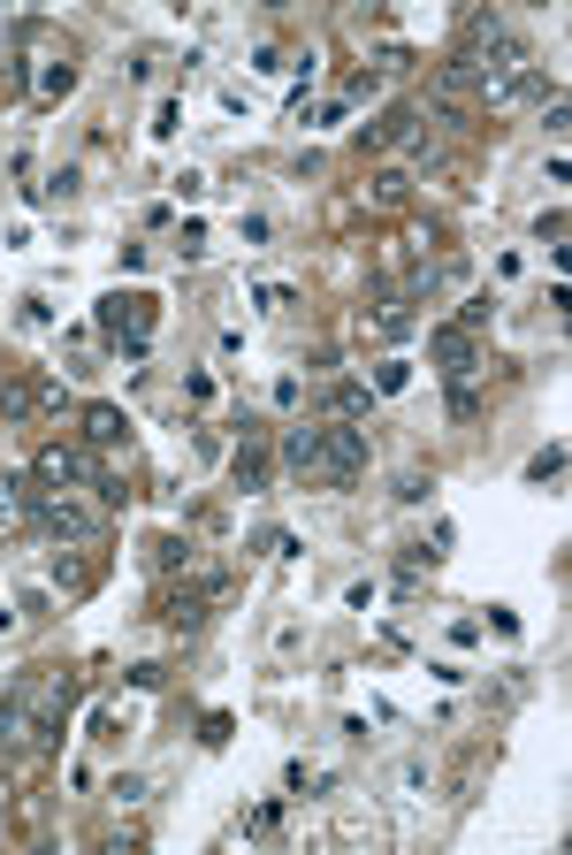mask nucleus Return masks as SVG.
Listing matches in <instances>:
<instances>
[{
    "instance_id": "11",
    "label": "nucleus",
    "mask_w": 572,
    "mask_h": 855,
    "mask_svg": "<svg viewBox=\"0 0 572 855\" xmlns=\"http://www.w3.org/2000/svg\"><path fill=\"white\" fill-rule=\"evenodd\" d=\"M229 474H237V490H245V497H260V490H268V474H276L268 443H253V436H245V443H237V459H229Z\"/></svg>"
},
{
    "instance_id": "9",
    "label": "nucleus",
    "mask_w": 572,
    "mask_h": 855,
    "mask_svg": "<svg viewBox=\"0 0 572 855\" xmlns=\"http://www.w3.org/2000/svg\"><path fill=\"white\" fill-rule=\"evenodd\" d=\"M38 741V710H31V687H15L0 702V749H31Z\"/></svg>"
},
{
    "instance_id": "28",
    "label": "nucleus",
    "mask_w": 572,
    "mask_h": 855,
    "mask_svg": "<svg viewBox=\"0 0 572 855\" xmlns=\"http://www.w3.org/2000/svg\"><path fill=\"white\" fill-rule=\"evenodd\" d=\"M276 825H283V802H260V810H253V825H245V833H276Z\"/></svg>"
},
{
    "instance_id": "2",
    "label": "nucleus",
    "mask_w": 572,
    "mask_h": 855,
    "mask_svg": "<svg viewBox=\"0 0 572 855\" xmlns=\"http://www.w3.org/2000/svg\"><path fill=\"white\" fill-rule=\"evenodd\" d=\"M31 519L54 535V542H100V505H85V497H61V490H38L31 497Z\"/></svg>"
},
{
    "instance_id": "1",
    "label": "nucleus",
    "mask_w": 572,
    "mask_h": 855,
    "mask_svg": "<svg viewBox=\"0 0 572 855\" xmlns=\"http://www.w3.org/2000/svg\"><path fill=\"white\" fill-rule=\"evenodd\" d=\"M31 482H38V490H61V497H85V490H100V466H92L85 443H46V451L31 459Z\"/></svg>"
},
{
    "instance_id": "13",
    "label": "nucleus",
    "mask_w": 572,
    "mask_h": 855,
    "mask_svg": "<svg viewBox=\"0 0 572 855\" xmlns=\"http://www.w3.org/2000/svg\"><path fill=\"white\" fill-rule=\"evenodd\" d=\"M413 123H420L413 108H390V115H382V123L359 138V146H374V154H382V146H405V138H413Z\"/></svg>"
},
{
    "instance_id": "30",
    "label": "nucleus",
    "mask_w": 572,
    "mask_h": 855,
    "mask_svg": "<svg viewBox=\"0 0 572 855\" xmlns=\"http://www.w3.org/2000/svg\"><path fill=\"white\" fill-rule=\"evenodd\" d=\"M8 627H15V611H8V604H0V634H8Z\"/></svg>"
},
{
    "instance_id": "23",
    "label": "nucleus",
    "mask_w": 572,
    "mask_h": 855,
    "mask_svg": "<svg viewBox=\"0 0 572 855\" xmlns=\"http://www.w3.org/2000/svg\"><path fill=\"white\" fill-rule=\"evenodd\" d=\"M153 565H160V573H176V565H191V542H176V535H168V542H153Z\"/></svg>"
},
{
    "instance_id": "25",
    "label": "nucleus",
    "mask_w": 572,
    "mask_h": 855,
    "mask_svg": "<svg viewBox=\"0 0 572 855\" xmlns=\"http://www.w3.org/2000/svg\"><path fill=\"white\" fill-rule=\"evenodd\" d=\"M183 397H191V405H214V374L191 367V374H183Z\"/></svg>"
},
{
    "instance_id": "5",
    "label": "nucleus",
    "mask_w": 572,
    "mask_h": 855,
    "mask_svg": "<svg viewBox=\"0 0 572 855\" xmlns=\"http://www.w3.org/2000/svg\"><path fill=\"white\" fill-rule=\"evenodd\" d=\"M100 329H108V337H123L131 351H145V337H153V299H131V291L100 299Z\"/></svg>"
},
{
    "instance_id": "12",
    "label": "nucleus",
    "mask_w": 572,
    "mask_h": 855,
    "mask_svg": "<svg viewBox=\"0 0 572 855\" xmlns=\"http://www.w3.org/2000/svg\"><path fill=\"white\" fill-rule=\"evenodd\" d=\"M374 397H405L413 390V359L405 351H390V359H374V382H367Z\"/></svg>"
},
{
    "instance_id": "24",
    "label": "nucleus",
    "mask_w": 572,
    "mask_h": 855,
    "mask_svg": "<svg viewBox=\"0 0 572 855\" xmlns=\"http://www.w3.org/2000/svg\"><path fill=\"white\" fill-rule=\"evenodd\" d=\"M428 490H435V482H428V474H420V466H405V474H397V505H420Z\"/></svg>"
},
{
    "instance_id": "3",
    "label": "nucleus",
    "mask_w": 572,
    "mask_h": 855,
    "mask_svg": "<svg viewBox=\"0 0 572 855\" xmlns=\"http://www.w3.org/2000/svg\"><path fill=\"white\" fill-rule=\"evenodd\" d=\"M359 474H367V428L351 420L321 428V482H359Z\"/></svg>"
},
{
    "instance_id": "21",
    "label": "nucleus",
    "mask_w": 572,
    "mask_h": 855,
    "mask_svg": "<svg viewBox=\"0 0 572 855\" xmlns=\"http://www.w3.org/2000/svg\"><path fill=\"white\" fill-rule=\"evenodd\" d=\"M176 123H183V108H176V92H160V108H153V138H176Z\"/></svg>"
},
{
    "instance_id": "26",
    "label": "nucleus",
    "mask_w": 572,
    "mask_h": 855,
    "mask_svg": "<svg viewBox=\"0 0 572 855\" xmlns=\"http://www.w3.org/2000/svg\"><path fill=\"white\" fill-rule=\"evenodd\" d=\"M565 115H572V108H565V92H550V108H542V123H550V138H565V131H572Z\"/></svg>"
},
{
    "instance_id": "14",
    "label": "nucleus",
    "mask_w": 572,
    "mask_h": 855,
    "mask_svg": "<svg viewBox=\"0 0 572 855\" xmlns=\"http://www.w3.org/2000/svg\"><path fill=\"white\" fill-rule=\"evenodd\" d=\"M69 92H77V61L61 54V61H46V69H38V100H69Z\"/></svg>"
},
{
    "instance_id": "6",
    "label": "nucleus",
    "mask_w": 572,
    "mask_h": 855,
    "mask_svg": "<svg viewBox=\"0 0 572 855\" xmlns=\"http://www.w3.org/2000/svg\"><path fill=\"white\" fill-rule=\"evenodd\" d=\"M222 588H229V573H199L191 588H168V596H160V619H168V627H199V619H206L199 604H214Z\"/></svg>"
},
{
    "instance_id": "18",
    "label": "nucleus",
    "mask_w": 572,
    "mask_h": 855,
    "mask_svg": "<svg viewBox=\"0 0 572 855\" xmlns=\"http://www.w3.org/2000/svg\"><path fill=\"white\" fill-rule=\"evenodd\" d=\"M489 314H496V299H489V291H473V299L458 306V329H473V337H481V329H489Z\"/></svg>"
},
{
    "instance_id": "27",
    "label": "nucleus",
    "mask_w": 572,
    "mask_h": 855,
    "mask_svg": "<svg viewBox=\"0 0 572 855\" xmlns=\"http://www.w3.org/2000/svg\"><path fill=\"white\" fill-rule=\"evenodd\" d=\"M237 229H245V245H268V237H276V222H268V214H245Z\"/></svg>"
},
{
    "instance_id": "16",
    "label": "nucleus",
    "mask_w": 572,
    "mask_h": 855,
    "mask_svg": "<svg viewBox=\"0 0 572 855\" xmlns=\"http://www.w3.org/2000/svg\"><path fill=\"white\" fill-rule=\"evenodd\" d=\"M23 490H31L23 474H0V527H8V519H23V513H31V497H23Z\"/></svg>"
},
{
    "instance_id": "19",
    "label": "nucleus",
    "mask_w": 572,
    "mask_h": 855,
    "mask_svg": "<svg viewBox=\"0 0 572 855\" xmlns=\"http://www.w3.org/2000/svg\"><path fill=\"white\" fill-rule=\"evenodd\" d=\"M405 191H413V176H405V169H382V176H374V199H382V206H397Z\"/></svg>"
},
{
    "instance_id": "17",
    "label": "nucleus",
    "mask_w": 572,
    "mask_h": 855,
    "mask_svg": "<svg viewBox=\"0 0 572 855\" xmlns=\"http://www.w3.org/2000/svg\"><path fill=\"white\" fill-rule=\"evenodd\" d=\"M565 474V443H542L535 459H527V482H558Z\"/></svg>"
},
{
    "instance_id": "7",
    "label": "nucleus",
    "mask_w": 572,
    "mask_h": 855,
    "mask_svg": "<svg viewBox=\"0 0 572 855\" xmlns=\"http://www.w3.org/2000/svg\"><path fill=\"white\" fill-rule=\"evenodd\" d=\"M413 329V291H390V299H374V306H359V337H405Z\"/></svg>"
},
{
    "instance_id": "20",
    "label": "nucleus",
    "mask_w": 572,
    "mask_h": 855,
    "mask_svg": "<svg viewBox=\"0 0 572 855\" xmlns=\"http://www.w3.org/2000/svg\"><path fill=\"white\" fill-rule=\"evenodd\" d=\"M253 306H260V314H283V306H290V283H276V275H268V283H253Z\"/></svg>"
},
{
    "instance_id": "29",
    "label": "nucleus",
    "mask_w": 572,
    "mask_h": 855,
    "mask_svg": "<svg viewBox=\"0 0 572 855\" xmlns=\"http://www.w3.org/2000/svg\"><path fill=\"white\" fill-rule=\"evenodd\" d=\"M115 802H123V810H138V802H145V779H131V772H123V779H115Z\"/></svg>"
},
{
    "instance_id": "4",
    "label": "nucleus",
    "mask_w": 572,
    "mask_h": 855,
    "mask_svg": "<svg viewBox=\"0 0 572 855\" xmlns=\"http://www.w3.org/2000/svg\"><path fill=\"white\" fill-rule=\"evenodd\" d=\"M428 351H435V367H442L450 382H473V374H481V337L458 329V322H442V329L428 337Z\"/></svg>"
},
{
    "instance_id": "22",
    "label": "nucleus",
    "mask_w": 572,
    "mask_h": 855,
    "mask_svg": "<svg viewBox=\"0 0 572 855\" xmlns=\"http://www.w3.org/2000/svg\"><path fill=\"white\" fill-rule=\"evenodd\" d=\"M481 413V390L473 382H450V420H473Z\"/></svg>"
},
{
    "instance_id": "8",
    "label": "nucleus",
    "mask_w": 572,
    "mask_h": 855,
    "mask_svg": "<svg viewBox=\"0 0 572 855\" xmlns=\"http://www.w3.org/2000/svg\"><path fill=\"white\" fill-rule=\"evenodd\" d=\"M77 420H85V443H92V451H131V420H123V405H85Z\"/></svg>"
},
{
    "instance_id": "15",
    "label": "nucleus",
    "mask_w": 572,
    "mask_h": 855,
    "mask_svg": "<svg viewBox=\"0 0 572 855\" xmlns=\"http://www.w3.org/2000/svg\"><path fill=\"white\" fill-rule=\"evenodd\" d=\"M367 405H374V390H367V382H336V390H328V413H336V420H359Z\"/></svg>"
},
{
    "instance_id": "10",
    "label": "nucleus",
    "mask_w": 572,
    "mask_h": 855,
    "mask_svg": "<svg viewBox=\"0 0 572 855\" xmlns=\"http://www.w3.org/2000/svg\"><path fill=\"white\" fill-rule=\"evenodd\" d=\"M283 466L290 474H321V428L313 420H290L283 428Z\"/></svg>"
}]
</instances>
